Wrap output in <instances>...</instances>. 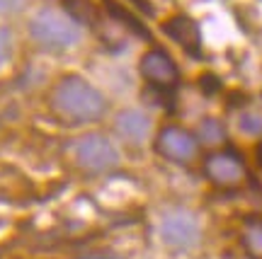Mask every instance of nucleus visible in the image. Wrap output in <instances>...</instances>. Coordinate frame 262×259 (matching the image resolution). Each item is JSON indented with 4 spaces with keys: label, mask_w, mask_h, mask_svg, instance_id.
Returning <instances> with one entry per match:
<instances>
[{
    "label": "nucleus",
    "mask_w": 262,
    "mask_h": 259,
    "mask_svg": "<svg viewBox=\"0 0 262 259\" xmlns=\"http://www.w3.org/2000/svg\"><path fill=\"white\" fill-rule=\"evenodd\" d=\"M51 109L68 121H97L107 111L104 95L80 75H63L51 90Z\"/></svg>",
    "instance_id": "f257e3e1"
},
{
    "label": "nucleus",
    "mask_w": 262,
    "mask_h": 259,
    "mask_svg": "<svg viewBox=\"0 0 262 259\" xmlns=\"http://www.w3.org/2000/svg\"><path fill=\"white\" fill-rule=\"evenodd\" d=\"M29 37L47 51H68L80 41V25L68 12L44 8L29 19Z\"/></svg>",
    "instance_id": "f03ea898"
},
{
    "label": "nucleus",
    "mask_w": 262,
    "mask_h": 259,
    "mask_svg": "<svg viewBox=\"0 0 262 259\" xmlns=\"http://www.w3.org/2000/svg\"><path fill=\"white\" fill-rule=\"evenodd\" d=\"M73 155L78 167L93 175L110 172L119 165V153L114 143L102 133H85L83 138H78L73 146Z\"/></svg>",
    "instance_id": "7ed1b4c3"
},
{
    "label": "nucleus",
    "mask_w": 262,
    "mask_h": 259,
    "mask_svg": "<svg viewBox=\"0 0 262 259\" xmlns=\"http://www.w3.org/2000/svg\"><path fill=\"white\" fill-rule=\"evenodd\" d=\"M139 70L143 75V80L158 90V92H168V90H175L180 83V70L178 63L170 58V54L165 49H148L146 54L141 56Z\"/></svg>",
    "instance_id": "20e7f679"
},
{
    "label": "nucleus",
    "mask_w": 262,
    "mask_h": 259,
    "mask_svg": "<svg viewBox=\"0 0 262 259\" xmlns=\"http://www.w3.org/2000/svg\"><path fill=\"white\" fill-rule=\"evenodd\" d=\"M160 240L170 250H192L199 242V223L189 211H170L160 221Z\"/></svg>",
    "instance_id": "39448f33"
},
{
    "label": "nucleus",
    "mask_w": 262,
    "mask_h": 259,
    "mask_svg": "<svg viewBox=\"0 0 262 259\" xmlns=\"http://www.w3.org/2000/svg\"><path fill=\"white\" fill-rule=\"evenodd\" d=\"M156 150L165 160L182 165V162H192L196 157L199 143H196V138L187 129H182V126H165L156 136Z\"/></svg>",
    "instance_id": "423d86ee"
},
{
    "label": "nucleus",
    "mask_w": 262,
    "mask_h": 259,
    "mask_svg": "<svg viewBox=\"0 0 262 259\" xmlns=\"http://www.w3.org/2000/svg\"><path fill=\"white\" fill-rule=\"evenodd\" d=\"M204 172L219 189H235L245 182V165L235 153H211L204 160Z\"/></svg>",
    "instance_id": "0eeeda50"
},
{
    "label": "nucleus",
    "mask_w": 262,
    "mask_h": 259,
    "mask_svg": "<svg viewBox=\"0 0 262 259\" xmlns=\"http://www.w3.org/2000/svg\"><path fill=\"white\" fill-rule=\"evenodd\" d=\"M163 32L168 34L175 44L185 49L189 56L202 58V29L192 17L187 15H175L163 25Z\"/></svg>",
    "instance_id": "6e6552de"
},
{
    "label": "nucleus",
    "mask_w": 262,
    "mask_h": 259,
    "mask_svg": "<svg viewBox=\"0 0 262 259\" xmlns=\"http://www.w3.org/2000/svg\"><path fill=\"white\" fill-rule=\"evenodd\" d=\"M114 131L119 133L122 140L131 143V146H141L148 140L150 131H153V121L141 109H122L114 119Z\"/></svg>",
    "instance_id": "1a4fd4ad"
},
{
    "label": "nucleus",
    "mask_w": 262,
    "mask_h": 259,
    "mask_svg": "<svg viewBox=\"0 0 262 259\" xmlns=\"http://www.w3.org/2000/svg\"><path fill=\"white\" fill-rule=\"evenodd\" d=\"M224 126H221V121L214 119V116H209L204 119L199 126H196V143H204V146H216V143H221L224 140Z\"/></svg>",
    "instance_id": "9d476101"
},
{
    "label": "nucleus",
    "mask_w": 262,
    "mask_h": 259,
    "mask_svg": "<svg viewBox=\"0 0 262 259\" xmlns=\"http://www.w3.org/2000/svg\"><path fill=\"white\" fill-rule=\"evenodd\" d=\"M243 245L250 257L262 259V223H250V225L245 228Z\"/></svg>",
    "instance_id": "9b49d317"
},
{
    "label": "nucleus",
    "mask_w": 262,
    "mask_h": 259,
    "mask_svg": "<svg viewBox=\"0 0 262 259\" xmlns=\"http://www.w3.org/2000/svg\"><path fill=\"white\" fill-rule=\"evenodd\" d=\"M12 56V34L8 27H0V68L10 61Z\"/></svg>",
    "instance_id": "f8f14e48"
},
{
    "label": "nucleus",
    "mask_w": 262,
    "mask_h": 259,
    "mask_svg": "<svg viewBox=\"0 0 262 259\" xmlns=\"http://www.w3.org/2000/svg\"><path fill=\"white\" fill-rule=\"evenodd\" d=\"M241 129L248 131V133H260V131H262V116H255V114H245L243 121H241Z\"/></svg>",
    "instance_id": "ddd939ff"
},
{
    "label": "nucleus",
    "mask_w": 262,
    "mask_h": 259,
    "mask_svg": "<svg viewBox=\"0 0 262 259\" xmlns=\"http://www.w3.org/2000/svg\"><path fill=\"white\" fill-rule=\"evenodd\" d=\"M27 0H0V15H15L25 8Z\"/></svg>",
    "instance_id": "4468645a"
},
{
    "label": "nucleus",
    "mask_w": 262,
    "mask_h": 259,
    "mask_svg": "<svg viewBox=\"0 0 262 259\" xmlns=\"http://www.w3.org/2000/svg\"><path fill=\"white\" fill-rule=\"evenodd\" d=\"M134 3H136V5H141V8H146V10H148V5H146L143 0H134Z\"/></svg>",
    "instance_id": "2eb2a0df"
}]
</instances>
